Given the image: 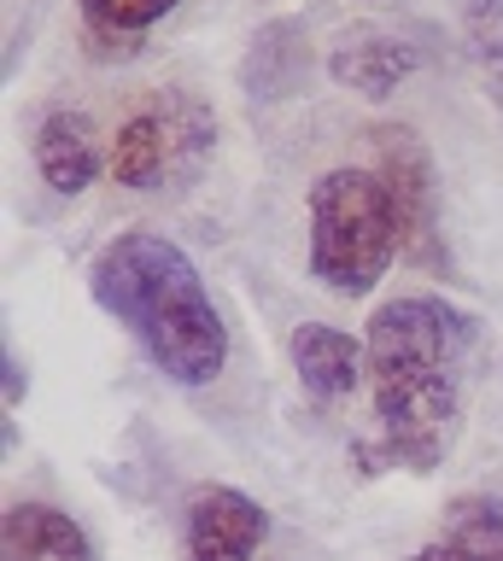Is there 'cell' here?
<instances>
[{
    "label": "cell",
    "mask_w": 503,
    "mask_h": 561,
    "mask_svg": "<svg viewBox=\"0 0 503 561\" xmlns=\"http://www.w3.org/2000/svg\"><path fill=\"white\" fill-rule=\"evenodd\" d=\"M468 345H475V316L433 293H410L375 310L363 351H369V398L392 462L422 473L445 456L462 403Z\"/></svg>",
    "instance_id": "cell-1"
},
{
    "label": "cell",
    "mask_w": 503,
    "mask_h": 561,
    "mask_svg": "<svg viewBox=\"0 0 503 561\" xmlns=\"http://www.w3.org/2000/svg\"><path fill=\"white\" fill-rule=\"evenodd\" d=\"M89 287L94 305L141 340V351L164 380L212 386L222 375L229 328H222V310L205 293L194 257L176 240L152 234V228H129L94 257Z\"/></svg>",
    "instance_id": "cell-2"
},
{
    "label": "cell",
    "mask_w": 503,
    "mask_h": 561,
    "mask_svg": "<svg viewBox=\"0 0 503 561\" xmlns=\"http://www.w3.org/2000/svg\"><path fill=\"white\" fill-rule=\"evenodd\" d=\"M305 217H310V275L340 298L375 293V280L404 252L392 193L375 170L340 164V170L317 175Z\"/></svg>",
    "instance_id": "cell-3"
},
{
    "label": "cell",
    "mask_w": 503,
    "mask_h": 561,
    "mask_svg": "<svg viewBox=\"0 0 503 561\" xmlns=\"http://www.w3.org/2000/svg\"><path fill=\"white\" fill-rule=\"evenodd\" d=\"M212 140H217V117L194 94H159L117 123L106 170L117 187L147 193V187H164L176 175H187L212 152Z\"/></svg>",
    "instance_id": "cell-4"
},
{
    "label": "cell",
    "mask_w": 503,
    "mask_h": 561,
    "mask_svg": "<svg viewBox=\"0 0 503 561\" xmlns=\"http://www.w3.org/2000/svg\"><path fill=\"white\" fill-rule=\"evenodd\" d=\"M264 538H270V515L247 491L199 485L187 497V526H182L187 561H252Z\"/></svg>",
    "instance_id": "cell-5"
},
{
    "label": "cell",
    "mask_w": 503,
    "mask_h": 561,
    "mask_svg": "<svg viewBox=\"0 0 503 561\" xmlns=\"http://www.w3.org/2000/svg\"><path fill=\"white\" fill-rule=\"evenodd\" d=\"M375 147H380L375 175H380V182H387V193H392L404 252H422L427 234H433V210H439V199H433V164H427V152L415 147V135H410V129L375 135Z\"/></svg>",
    "instance_id": "cell-6"
},
{
    "label": "cell",
    "mask_w": 503,
    "mask_h": 561,
    "mask_svg": "<svg viewBox=\"0 0 503 561\" xmlns=\"http://www.w3.org/2000/svg\"><path fill=\"white\" fill-rule=\"evenodd\" d=\"M287 351H293V375H299V386L317 403H340L369 380V351H363L345 328L305 322V328H293Z\"/></svg>",
    "instance_id": "cell-7"
},
{
    "label": "cell",
    "mask_w": 503,
    "mask_h": 561,
    "mask_svg": "<svg viewBox=\"0 0 503 561\" xmlns=\"http://www.w3.org/2000/svg\"><path fill=\"white\" fill-rule=\"evenodd\" d=\"M36 170L42 182L77 199V193L94 187V175L106 170V152H100V135L82 112H47L36 129Z\"/></svg>",
    "instance_id": "cell-8"
},
{
    "label": "cell",
    "mask_w": 503,
    "mask_h": 561,
    "mask_svg": "<svg viewBox=\"0 0 503 561\" xmlns=\"http://www.w3.org/2000/svg\"><path fill=\"white\" fill-rule=\"evenodd\" d=\"M415 65H422V53L410 42H398V35H345V42L328 53V77L340 88H352V94H369V100H387L398 82L415 77Z\"/></svg>",
    "instance_id": "cell-9"
},
{
    "label": "cell",
    "mask_w": 503,
    "mask_h": 561,
    "mask_svg": "<svg viewBox=\"0 0 503 561\" xmlns=\"http://www.w3.org/2000/svg\"><path fill=\"white\" fill-rule=\"evenodd\" d=\"M7 556L12 561H94V543L54 503H12L7 508Z\"/></svg>",
    "instance_id": "cell-10"
},
{
    "label": "cell",
    "mask_w": 503,
    "mask_h": 561,
    "mask_svg": "<svg viewBox=\"0 0 503 561\" xmlns=\"http://www.w3.org/2000/svg\"><path fill=\"white\" fill-rule=\"evenodd\" d=\"M445 543L457 561H503V503L498 497H462L450 508Z\"/></svg>",
    "instance_id": "cell-11"
},
{
    "label": "cell",
    "mask_w": 503,
    "mask_h": 561,
    "mask_svg": "<svg viewBox=\"0 0 503 561\" xmlns=\"http://www.w3.org/2000/svg\"><path fill=\"white\" fill-rule=\"evenodd\" d=\"M462 30H468V59H475L485 94L503 112V0H462Z\"/></svg>",
    "instance_id": "cell-12"
},
{
    "label": "cell",
    "mask_w": 503,
    "mask_h": 561,
    "mask_svg": "<svg viewBox=\"0 0 503 561\" xmlns=\"http://www.w3.org/2000/svg\"><path fill=\"white\" fill-rule=\"evenodd\" d=\"M82 7V18H89V30L94 35H141V30H152L159 18H170L182 7V0H77Z\"/></svg>",
    "instance_id": "cell-13"
},
{
    "label": "cell",
    "mask_w": 503,
    "mask_h": 561,
    "mask_svg": "<svg viewBox=\"0 0 503 561\" xmlns=\"http://www.w3.org/2000/svg\"><path fill=\"white\" fill-rule=\"evenodd\" d=\"M19 392H24V375H19V357L7 351V410L19 403Z\"/></svg>",
    "instance_id": "cell-14"
},
{
    "label": "cell",
    "mask_w": 503,
    "mask_h": 561,
    "mask_svg": "<svg viewBox=\"0 0 503 561\" xmlns=\"http://www.w3.org/2000/svg\"><path fill=\"white\" fill-rule=\"evenodd\" d=\"M410 561H457V550H450V543L439 538V543H422V550H415Z\"/></svg>",
    "instance_id": "cell-15"
}]
</instances>
